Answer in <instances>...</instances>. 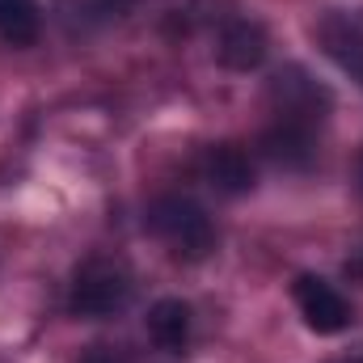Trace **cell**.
Segmentation results:
<instances>
[{"label": "cell", "mask_w": 363, "mask_h": 363, "mask_svg": "<svg viewBox=\"0 0 363 363\" xmlns=\"http://www.w3.org/2000/svg\"><path fill=\"white\" fill-rule=\"evenodd\" d=\"M148 228L169 245V254L182 262H203L216 250V224L211 216L186 199V194H165L148 207Z\"/></svg>", "instance_id": "cell-1"}, {"label": "cell", "mask_w": 363, "mask_h": 363, "mask_svg": "<svg viewBox=\"0 0 363 363\" xmlns=\"http://www.w3.org/2000/svg\"><path fill=\"white\" fill-rule=\"evenodd\" d=\"M317 38L325 47V55L363 89V26L347 13H325L317 26Z\"/></svg>", "instance_id": "cell-7"}, {"label": "cell", "mask_w": 363, "mask_h": 363, "mask_svg": "<svg viewBox=\"0 0 363 363\" xmlns=\"http://www.w3.org/2000/svg\"><path fill=\"white\" fill-rule=\"evenodd\" d=\"M199 174L203 182L211 186V190H220V194H228V199H237V194H250L254 190V161H250V152L241 148V144H211L207 152H203V161H199Z\"/></svg>", "instance_id": "cell-5"}, {"label": "cell", "mask_w": 363, "mask_h": 363, "mask_svg": "<svg viewBox=\"0 0 363 363\" xmlns=\"http://www.w3.org/2000/svg\"><path fill=\"white\" fill-rule=\"evenodd\" d=\"M258 152H262L271 165H279V169H291V174H296V169H308L313 157H317V131L274 118V127H267L262 140H258Z\"/></svg>", "instance_id": "cell-6"}, {"label": "cell", "mask_w": 363, "mask_h": 363, "mask_svg": "<svg viewBox=\"0 0 363 363\" xmlns=\"http://www.w3.org/2000/svg\"><path fill=\"white\" fill-rule=\"evenodd\" d=\"M148 338L165 351V355H186L190 347V304L186 300H157L148 308Z\"/></svg>", "instance_id": "cell-9"}, {"label": "cell", "mask_w": 363, "mask_h": 363, "mask_svg": "<svg viewBox=\"0 0 363 363\" xmlns=\"http://www.w3.org/2000/svg\"><path fill=\"white\" fill-rule=\"evenodd\" d=\"M43 34L38 0H0V38L9 47H30Z\"/></svg>", "instance_id": "cell-10"}, {"label": "cell", "mask_w": 363, "mask_h": 363, "mask_svg": "<svg viewBox=\"0 0 363 363\" xmlns=\"http://www.w3.org/2000/svg\"><path fill=\"white\" fill-rule=\"evenodd\" d=\"M359 186H363V161H359Z\"/></svg>", "instance_id": "cell-12"}, {"label": "cell", "mask_w": 363, "mask_h": 363, "mask_svg": "<svg viewBox=\"0 0 363 363\" xmlns=\"http://www.w3.org/2000/svg\"><path fill=\"white\" fill-rule=\"evenodd\" d=\"M347 274H355V279H363V250H355V254L347 258Z\"/></svg>", "instance_id": "cell-11"}, {"label": "cell", "mask_w": 363, "mask_h": 363, "mask_svg": "<svg viewBox=\"0 0 363 363\" xmlns=\"http://www.w3.org/2000/svg\"><path fill=\"white\" fill-rule=\"evenodd\" d=\"M131 271L123 262H110V258H89L77 279H72V291H68V308L72 317H85V321H106V317H118L127 304H131Z\"/></svg>", "instance_id": "cell-2"}, {"label": "cell", "mask_w": 363, "mask_h": 363, "mask_svg": "<svg viewBox=\"0 0 363 363\" xmlns=\"http://www.w3.org/2000/svg\"><path fill=\"white\" fill-rule=\"evenodd\" d=\"M216 60L233 72H254L267 60V30L250 17H233L224 21L220 38H216Z\"/></svg>", "instance_id": "cell-8"}, {"label": "cell", "mask_w": 363, "mask_h": 363, "mask_svg": "<svg viewBox=\"0 0 363 363\" xmlns=\"http://www.w3.org/2000/svg\"><path fill=\"white\" fill-rule=\"evenodd\" d=\"M271 106H274V118L317 131L321 118L330 114V89L317 85L304 68H283L271 81Z\"/></svg>", "instance_id": "cell-3"}, {"label": "cell", "mask_w": 363, "mask_h": 363, "mask_svg": "<svg viewBox=\"0 0 363 363\" xmlns=\"http://www.w3.org/2000/svg\"><path fill=\"white\" fill-rule=\"evenodd\" d=\"M291 296H296V308H300V317H304V325L313 334H342L355 321L347 296L334 283L317 279V274H300L291 283Z\"/></svg>", "instance_id": "cell-4"}]
</instances>
